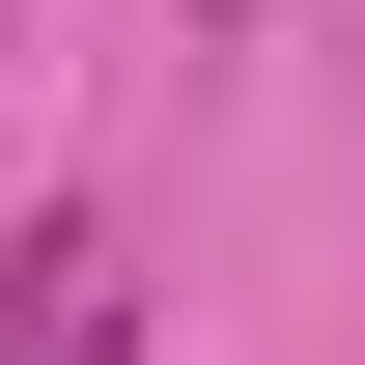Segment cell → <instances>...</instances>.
<instances>
[{"label": "cell", "mask_w": 365, "mask_h": 365, "mask_svg": "<svg viewBox=\"0 0 365 365\" xmlns=\"http://www.w3.org/2000/svg\"><path fill=\"white\" fill-rule=\"evenodd\" d=\"M197 29H253V0H197Z\"/></svg>", "instance_id": "7a4b0ae2"}, {"label": "cell", "mask_w": 365, "mask_h": 365, "mask_svg": "<svg viewBox=\"0 0 365 365\" xmlns=\"http://www.w3.org/2000/svg\"><path fill=\"white\" fill-rule=\"evenodd\" d=\"M56 337H85V225H29V253H0V365H56Z\"/></svg>", "instance_id": "6da1fadb"}]
</instances>
